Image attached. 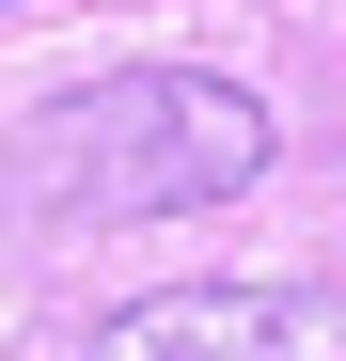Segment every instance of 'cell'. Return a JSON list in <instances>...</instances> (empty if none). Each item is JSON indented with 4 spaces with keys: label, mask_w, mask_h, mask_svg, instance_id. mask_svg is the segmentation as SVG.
I'll list each match as a JSON object with an SVG mask.
<instances>
[{
    "label": "cell",
    "mask_w": 346,
    "mask_h": 361,
    "mask_svg": "<svg viewBox=\"0 0 346 361\" xmlns=\"http://www.w3.org/2000/svg\"><path fill=\"white\" fill-rule=\"evenodd\" d=\"M47 361H346V283H142L64 314Z\"/></svg>",
    "instance_id": "obj_2"
},
{
    "label": "cell",
    "mask_w": 346,
    "mask_h": 361,
    "mask_svg": "<svg viewBox=\"0 0 346 361\" xmlns=\"http://www.w3.org/2000/svg\"><path fill=\"white\" fill-rule=\"evenodd\" d=\"M268 157H283V126H268L252 79H220V63H110V79L47 94L16 126L0 204H16L32 235H126V220L237 204Z\"/></svg>",
    "instance_id": "obj_1"
}]
</instances>
